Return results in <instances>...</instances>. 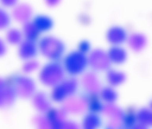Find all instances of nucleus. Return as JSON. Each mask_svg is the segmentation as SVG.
<instances>
[{"label": "nucleus", "mask_w": 152, "mask_h": 129, "mask_svg": "<svg viewBox=\"0 0 152 129\" xmlns=\"http://www.w3.org/2000/svg\"><path fill=\"white\" fill-rule=\"evenodd\" d=\"M134 120V117L133 114H128L126 118V121L129 124L132 123Z\"/></svg>", "instance_id": "18"}, {"label": "nucleus", "mask_w": 152, "mask_h": 129, "mask_svg": "<svg viewBox=\"0 0 152 129\" xmlns=\"http://www.w3.org/2000/svg\"><path fill=\"white\" fill-rule=\"evenodd\" d=\"M89 58L90 62L96 67L107 66L110 61L108 54L100 49H96L92 51Z\"/></svg>", "instance_id": "2"}, {"label": "nucleus", "mask_w": 152, "mask_h": 129, "mask_svg": "<svg viewBox=\"0 0 152 129\" xmlns=\"http://www.w3.org/2000/svg\"><path fill=\"white\" fill-rule=\"evenodd\" d=\"M33 23L40 32L49 30L53 25L52 19L48 17L43 15H39L36 17Z\"/></svg>", "instance_id": "9"}, {"label": "nucleus", "mask_w": 152, "mask_h": 129, "mask_svg": "<svg viewBox=\"0 0 152 129\" xmlns=\"http://www.w3.org/2000/svg\"><path fill=\"white\" fill-rule=\"evenodd\" d=\"M23 30L26 39L33 41L37 38L40 32L33 23L28 21L24 23Z\"/></svg>", "instance_id": "10"}, {"label": "nucleus", "mask_w": 152, "mask_h": 129, "mask_svg": "<svg viewBox=\"0 0 152 129\" xmlns=\"http://www.w3.org/2000/svg\"><path fill=\"white\" fill-rule=\"evenodd\" d=\"M66 58L65 62L69 66L83 67L85 66L87 61L85 54L79 51L72 52Z\"/></svg>", "instance_id": "4"}, {"label": "nucleus", "mask_w": 152, "mask_h": 129, "mask_svg": "<svg viewBox=\"0 0 152 129\" xmlns=\"http://www.w3.org/2000/svg\"><path fill=\"white\" fill-rule=\"evenodd\" d=\"M91 108L94 111H97L100 108V105L98 102V99L96 95L92 97L91 99Z\"/></svg>", "instance_id": "15"}, {"label": "nucleus", "mask_w": 152, "mask_h": 129, "mask_svg": "<svg viewBox=\"0 0 152 129\" xmlns=\"http://www.w3.org/2000/svg\"><path fill=\"white\" fill-rule=\"evenodd\" d=\"M147 43L145 37L140 33L131 35L128 40V43L130 48L134 51L139 52L145 47Z\"/></svg>", "instance_id": "7"}, {"label": "nucleus", "mask_w": 152, "mask_h": 129, "mask_svg": "<svg viewBox=\"0 0 152 129\" xmlns=\"http://www.w3.org/2000/svg\"><path fill=\"white\" fill-rule=\"evenodd\" d=\"M126 35L125 31L121 28L115 27L108 31L107 38L111 43L115 45L123 43L126 40Z\"/></svg>", "instance_id": "5"}, {"label": "nucleus", "mask_w": 152, "mask_h": 129, "mask_svg": "<svg viewBox=\"0 0 152 129\" xmlns=\"http://www.w3.org/2000/svg\"><path fill=\"white\" fill-rule=\"evenodd\" d=\"M109 75V78L111 83L113 84H117L122 81L123 76L121 74L111 72Z\"/></svg>", "instance_id": "13"}, {"label": "nucleus", "mask_w": 152, "mask_h": 129, "mask_svg": "<svg viewBox=\"0 0 152 129\" xmlns=\"http://www.w3.org/2000/svg\"><path fill=\"white\" fill-rule=\"evenodd\" d=\"M7 50L6 45L4 41L0 38V57L5 54Z\"/></svg>", "instance_id": "16"}, {"label": "nucleus", "mask_w": 152, "mask_h": 129, "mask_svg": "<svg viewBox=\"0 0 152 129\" xmlns=\"http://www.w3.org/2000/svg\"><path fill=\"white\" fill-rule=\"evenodd\" d=\"M108 54L110 61L116 63L124 62L127 58V53L123 48L114 46L110 49Z\"/></svg>", "instance_id": "8"}, {"label": "nucleus", "mask_w": 152, "mask_h": 129, "mask_svg": "<svg viewBox=\"0 0 152 129\" xmlns=\"http://www.w3.org/2000/svg\"><path fill=\"white\" fill-rule=\"evenodd\" d=\"M10 20L8 14L0 8V30L6 28L9 25Z\"/></svg>", "instance_id": "12"}, {"label": "nucleus", "mask_w": 152, "mask_h": 129, "mask_svg": "<svg viewBox=\"0 0 152 129\" xmlns=\"http://www.w3.org/2000/svg\"><path fill=\"white\" fill-rule=\"evenodd\" d=\"M7 42L12 44H20L22 41V35L18 30L12 29L9 30L6 34Z\"/></svg>", "instance_id": "11"}, {"label": "nucleus", "mask_w": 152, "mask_h": 129, "mask_svg": "<svg viewBox=\"0 0 152 129\" xmlns=\"http://www.w3.org/2000/svg\"><path fill=\"white\" fill-rule=\"evenodd\" d=\"M36 52V47L34 41L26 39L20 44L18 54L21 58L30 59L35 55Z\"/></svg>", "instance_id": "3"}, {"label": "nucleus", "mask_w": 152, "mask_h": 129, "mask_svg": "<svg viewBox=\"0 0 152 129\" xmlns=\"http://www.w3.org/2000/svg\"><path fill=\"white\" fill-rule=\"evenodd\" d=\"M90 47V44L88 42L86 41H83L79 44V51L85 54L89 50Z\"/></svg>", "instance_id": "14"}, {"label": "nucleus", "mask_w": 152, "mask_h": 129, "mask_svg": "<svg viewBox=\"0 0 152 129\" xmlns=\"http://www.w3.org/2000/svg\"><path fill=\"white\" fill-rule=\"evenodd\" d=\"M41 51L46 56L53 59L61 55L64 50V45L59 40L54 38L47 37L41 40L40 43Z\"/></svg>", "instance_id": "1"}, {"label": "nucleus", "mask_w": 152, "mask_h": 129, "mask_svg": "<svg viewBox=\"0 0 152 129\" xmlns=\"http://www.w3.org/2000/svg\"><path fill=\"white\" fill-rule=\"evenodd\" d=\"M1 3L6 6H11L14 5L16 1L15 0H2L1 1Z\"/></svg>", "instance_id": "17"}, {"label": "nucleus", "mask_w": 152, "mask_h": 129, "mask_svg": "<svg viewBox=\"0 0 152 129\" xmlns=\"http://www.w3.org/2000/svg\"><path fill=\"white\" fill-rule=\"evenodd\" d=\"M31 13V10L30 7L25 4L18 5L14 9L12 12L13 16L15 19L24 23L27 21Z\"/></svg>", "instance_id": "6"}]
</instances>
